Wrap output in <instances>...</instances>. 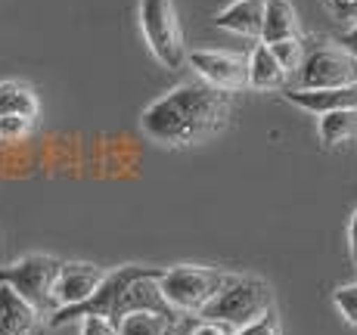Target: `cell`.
Here are the masks:
<instances>
[{
  "instance_id": "cell-20",
  "label": "cell",
  "mask_w": 357,
  "mask_h": 335,
  "mask_svg": "<svg viewBox=\"0 0 357 335\" xmlns=\"http://www.w3.org/2000/svg\"><path fill=\"white\" fill-rule=\"evenodd\" d=\"M34 118H25V115H0V140L3 143H19L31 134Z\"/></svg>"
},
{
  "instance_id": "cell-3",
  "label": "cell",
  "mask_w": 357,
  "mask_h": 335,
  "mask_svg": "<svg viewBox=\"0 0 357 335\" xmlns=\"http://www.w3.org/2000/svg\"><path fill=\"white\" fill-rule=\"evenodd\" d=\"M271 307H273V295L267 289V283H261L255 276H236L199 317L243 329V326L261 320L264 313H271Z\"/></svg>"
},
{
  "instance_id": "cell-14",
  "label": "cell",
  "mask_w": 357,
  "mask_h": 335,
  "mask_svg": "<svg viewBox=\"0 0 357 335\" xmlns=\"http://www.w3.org/2000/svg\"><path fill=\"white\" fill-rule=\"evenodd\" d=\"M286 38H298V13L289 0H267L261 44H277Z\"/></svg>"
},
{
  "instance_id": "cell-28",
  "label": "cell",
  "mask_w": 357,
  "mask_h": 335,
  "mask_svg": "<svg viewBox=\"0 0 357 335\" xmlns=\"http://www.w3.org/2000/svg\"><path fill=\"white\" fill-rule=\"evenodd\" d=\"M0 335H16V332H13V329H10V326H6V323H3V320H0Z\"/></svg>"
},
{
  "instance_id": "cell-15",
  "label": "cell",
  "mask_w": 357,
  "mask_h": 335,
  "mask_svg": "<svg viewBox=\"0 0 357 335\" xmlns=\"http://www.w3.org/2000/svg\"><path fill=\"white\" fill-rule=\"evenodd\" d=\"M286 68L280 65V59L273 56V50L267 44H258L255 53L249 59V84L258 91H273V87H283L286 81Z\"/></svg>"
},
{
  "instance_id": "cell-17",
  "label": "cell",
  "mask_w": 357,
  "mask_h": 335,
  "mask_svg": "<svg viewBox=\"0 0 357 335\" xmlns=\"http://www.w3.org/2000/svg\"><path fill=\"white\" fill-rule=\"evenodd\" d=\"M357 134V109H339L320 118V137L326 146H339V143L351 140Z\"/></svg>"
},
{
  "instance_id": "cell-8",
  "label": "cell",
  "mask_w": 357,
  "mask_h": 335,
  "mask_svg": "<svg viewBox=\"0 0 357 335\" xmlns=\"http://www.w3.org/2000/svg\"><path fill=\"white\" fill-rule=\"evenodd\" d=\"M162 273L165 270L149 267L143 276H137L134 283L128 286V292L121 295V302H119V311H115V320H112L115 326H119L125 317H130V313H159V317L174 323L177 311L171 307V302L165 298V292H162Z\"/></svg>"
},
{
  "instance_id": "cell-23",
  "label": "cell",
  "mask_w": 357,
  "mask_h": 335,
  "mask_svg": "<svg viewBox=\"0 0 357 335\" xmlns=\"http://www.w3.org/2000/svg\"><path fill=\"white\" fill-rule=\"evenodd\" d=\"M81 335H119V326L106 317H84L81 320Z\"/></svg>"
},
{
  "instance_id": "cell-19",
  "label": "cell",
  "mask_w": 357,
  "mask_h": 335,
  "mask_svg": "<svg viewBox=\"0 0 357 335\" xmlns=\"http://www.w3.org/2000/svg\"><path fill=\"white\" fill-rule=\"evenodd\" d=\"M273 50V56L280 59V65L286 68V72H295V68L305 65V59H301V40L298 38H286V40H277V44H267Z\"/></svg>"
},
{
  "instance_id": "cell-16",
  "label": "cell",
  "mask_w": 357,
  "mask_h": 335,
  "mask_svg": "<svg viewBox=\"0 0 357 335\" xmlns=\"http://www.w3.org/2000/svg\"><path fill=\"white\" fill-rule=\"evenodd\" d=\"M0 115H25L38 118V97L29 84L19 81H0Z\"/></svg>"
},
{
  "instance_id": "cell-26",
  "label": "cell",
  "mask_w": 357,
  "mask_h": 335,
  "mask_svg": "<svg viewBox=\"0 0 357 335\" xmlns=\"http://www.w3.org/2000/svg\"><path fill=\"white\" fill-rule=\"evenodd\" d=\"M348 242H351V261H354V270H357V211L351 217V227H348Z\"/></svg>"
},
{
  "instance_id": "cell-29",
  "label": "cell",
  "mask_w": 357,
  "mask_h": 335,
  "mask_svg": "<svg viewBox=\"0 0 357 335\" xmlns=\"http://www.w3.org/2000/svg\"><path fill=\"white\" fill-rule=\"evenodd\" d=\"M171 335H174V332H171Z\"/></svg>"
},
{
  "instance_id": "cell-11",
  "label": "cell",
  "mask_w": 357,
  "mask_h": 335,
  "mask_svg": "<svg viewBox=\"0 0 357 335\" xmlns=\"http://www.w3.org/2000/svg\"><path fill=\"white\" fill-rule=\"evenodd\" d=\"M264 10L267 0H233L230 6H224L218 13V29L243 34V38H261L264 31Z\"/></svg>"
},
{
  "instance_id": "cell-18",
  "label": "cell",
  "mask_w": 357,
  "mask_h": 335,
  "mask_svg": "<svg viewBox=\"0 0 357 335\" xmlns=\"http://www.w3.org/2000/svg\"><path fill=\"white\" fill-rule=\"evenodd\" d=\"M119 335H171V320L159 313H130L119 323Z\"/></svg>"
},
{
  "instance_id": "cell-1",
  "label": "cell",
  "mask_w": 357,
  "mask_h": 335,
  "mask_svg": "<svg viewBox=\"0 0 357 335\" xmlns=\"http://www.w3.org/2000/svg\"><path fill=\"white\" fill-rule=\"evenodd\" d=\"M230 115V93L211 84H181L143 112L140 125L165 146H190L224 127Z\"/></svg>"
},
{
  "instance_id": "cell-27",
  "label": "cell",
  "mask_w": 357,
  "mask_h": 335,
  "mask_svg": "<svg viewBox=\"0 0 357 335\" xmlns=\"http://www.w3.org/2000/svg\"><path fill=\"white\" fill-rule=\"evenodd\" d=\"M345 44H348V50H351L354 56H357V25H354V29L345 34Z\"/></svg>"
},
{
  "instance_id": "cell-2",
  "label": "cell",
  "mask_w": 357,
  "mask_h": 335,
  "mask_svg": "<svg viewBox=\"0 0 357 335\" xmlns=\"http://www.w3.org/2000/svg\"><path fill=\"white\" fill-rule=\"evenodd\" d=\"M233 279V273L208 267H174L162 273V292L177 313H202Z\"/></svg>"
},
{
  "instance_id": "cell-9",
  "label": "cell",
  "mask_w": 357,
  "mask_h": 335,
  "mask_svg": "<svg viewBox=\"0 0 357 335\" xmlns=\"http://www.w3.org/2000/svg\"><path fill=\"white\" fill-rule=\"evenodd\" d=\"M190 65L199 72V78L211 87H221V91H243L249 84V59L236 56L227 50H193L190 53Z\"/></svg>"
},
{
  "instance_id": "cell-4",
  "label": "cell",
  "mask_w": 357,
  "mask_h": 335,
  "mask_svg": "<svg viewBox=\"0 0 357 335\" xmlns=\"http://www.w3.org/2000/svg\"><path fill=\"white\" fill-rule=\"evenodd\" d=\"M140 29L153 56L165 68H177L187 59L174 0H140Z\"/></svg>"
},
{
  "instance_id": "cell-10",
  "label": "cell",
  "mask_w": 357,
  "mask_h": 335,
  "mask_svg": "<svg viewBox=\"0 0 357 335\" xmlns=\"http://www.w3.org/2000/svg\"><path fill=\"white\" fill-rule=\"evenodd\" d=\"M102 279H106V273L93 267V264H81V261L63 264V273H59V283H56V304L72 307V304L87 302L102 286Z\"/></svg>"
},
{
  "instance_id": "cell-7",
  "label": "cell",
  "mask_w": 357,
  "mask_h": 335,
  "mask_svg": "<svg viewBox=\"0 0 357 335\" xmlns=\"http://www.w3.org/2000/svg\"><path fill=\"white\" fill-rule=\"evenodd\" d=\"M357 84V56L351 50H314L301 65V91H329V87Z\"/></svg>"
},
{
  "instance_id": "cell-5",
  "label": "cell",
  "mask_w": 357,
  "mask_h": 335,
  "mask_svg": "<svg viewBox=\"0 0 357 335\" xmlns=\"http://www.w3.org/2000/svg\"><path fill=\"white\" fill-rule=\"evenodd\" d=\"M59 273H63V261L47 255H29L22 261H13L6 267H0V283L13 286L22 298L44 311V307H53L56 311V283Z\"/></svg>"
},
{
  "instance_id": "cell-25",
  "label": "cell",
  "mask_w": 357,
  "mask_h": 335,
  "mask_svg": "<svg viewBox=\"0 0 357 335\" xmlns=\"http://www.w3.org/2000/svg\"><path fill=\"white\" fill-rule=\"evenodd\" d=\"M329 6H333L339 16L345 19H357V0H329Z\"/></svg>"
},
{
  "instance_id": "cell-12",
  "label": "cell",
  "mask_w": 357,
  "mask_h": 335,
  "mask_svg": "<svg viewBox=\"0 0 357 335\" xmlns=\"http://www.w3.org/2000/svg\"><path fill=\"white\" fill-rule=\"evenodd\" d=\"M286 100L298 109L317 115L339 112V109H357V84L354 87H329V91H289Z\"/></svg>"
},
{
  "instance_id": "cell-13",
  "label": "cell",
  "mask_w": 357,
  "mask_h": 335,
  "mask_svg": "<svg viewBox=\"0 0 357 335\" xmlns=\"http://www.w3.org/2000/svg\"><path fill=\"white\" fill-rule=\"evenodd\" d=\"M0 320L16 335H34L38 329V307L22 298L13 286L0 283Z\"/></svg>"
},
{
  "instance_id": "cell-24",
  "label": "cell",
  "mask_w": 357,
  "mask_h": 335,
  "mask_svg": "<svg viewBox=\"0 0 357 335\" xmlns=\"http://www.w3.org/2000/svg\"><path fill=\"white\" fill-rule=\"evenodd\" d=\"M187 335H236L233 332V326L227 323H218V320H199V323H193L187 329Z\"/></svg>"
},
{
  "instance_id": "cell-22",
  "label": "cell",
  "mask_w": 357,
  "mask_h": 335,
  "mask_svg": "<svg viewBox=\"0 0 357 335\" xmlns=\"http://www.w3.org/2000/svg\"><path fill=\"white\" fill-rule=\"evenodd\" d=\"M236 335H280V320L271 313H264L261 320H255V323L243 326V329H236Z\"/></svg>"
},
{
  "instance_id": "cell-6",
  "label": "cell",
  "mask_w": 357,
  "mask_h": 335,
  "mask_svg": "<svg viewBox=\"0 0 357 335\" xmlns=\"http://www.w3.org/2000/svg\"><path fill=\"white\" fill-rule=\"evenodd\" d=\"M146 270H149V267H134V264H128V267H119V270L106 273L102 286H100L97 292H93L91 298H87V302L53 311L50 326H63V323H72V320H84V317H106V320H115V311H119L121 295H125L128 286L134 283L137 276H143Z\"/></svg>"
},
{
  "instance_id": "cell-21",
  "label": "cell",
  "mask_w": 357,
  "mask_h": 335,
  "mask_svg": "<svg viewBox=\"0 0 357 335\" xmlns=\"http://www.w3.org/2000/svg\"><path fill=\"white\" fill-rule=\"evenodd\" d=\"M333 302H335V307H339L342 317H345L351 326H357V283H351V286H342V289H335Z\"/></svg>"
}]
</instances>
